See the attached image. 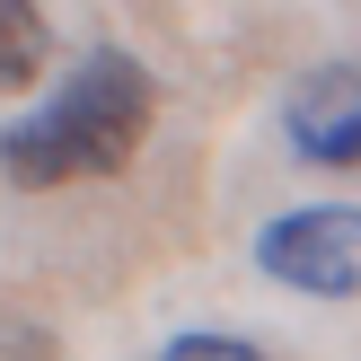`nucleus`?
<instances>
[{"label": "nucleus", "mask_w": 361, "mask_h": 361, "mask_svg": "<svg viewBox=\"0 0 361 361\" xmlns=\"http://www.w3.org/2000/svg\"><path fill=\"white\" fill-rule=\"evenodd\" d=\"M150 115H159V88L133 53H88L62 88H53L35 115H18L0 133V168L9 185H80V176H123L133 150L150 141Z\"/></svg>", "instance_id": "f257e3e1"}, {"label": "nucleus", "mask_w": 361, "mask_h": 361, "mask_svg": "<svg viewBox=\"0 0 361 361\" xmlns=\"http://www.w3.org/2000/svg\"><path fill=\"white\" fill-rule=\"evenodd\" d=\"M256 264L282 291L309 300H361V212L353 203H300L282 221H264Z\"/></svg>", "instance_id": "f03ea898"}, {"label": "nucleus", "mask_w": 361, "mask_h": 361, "mask_svg": "<svg viewBox=\"0 0 361 361\" xmlns=\"http://www.w3.org/2000/svg\"><path fill=\"white\" fill-rule=\"evenodd\" d=\"M282 133L300 159L317 168H361V62L309 71V80L282 97Z\"/></svg>", "instance_id": "7ed1b4c3"}, {"label": "nucleus", "mask_w": 361, "mask_h": 361, "mask_svg": "<svg viewBox=\"0 0 361 361\" xmlns=\"http://www.w3.org/2000/svg\"><path fill=\"white\" fill-rule=\"evenodd\" d=\"M44 53H53L44 18H35L27 0H0V88H27L35 71H44Z\"/></svg>", "instance_id": "20e7f679"}, {"label": "nucleus", "mask_w": 361, "mask_h": 361, "mask_svg": "<svg viewBox=\"0 0 361 361\" xmlns=\"http://www.w3.org/2000/svg\"><path fill=\"white\" fill-rule=\"evenodd\" d=\"M159 361H264V353L247 344V335H176Z\"/></svg>", "instance_id": "39448f33"}]
</instances>
